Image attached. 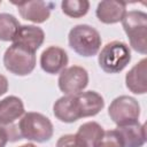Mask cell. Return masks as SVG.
<instances>
[{
	"instance_id": "cell-1",
	"label": "cell",
	"mask_w": 147,
	"mask_h": 147,
	"mask_svg": "<svg viewBox=\"0 0 147 147\" xmlns=\"http://www.w3.org/2000/svg\"><path fill=\"white\" fill-rule=\"evenodd\" d=\"M17 132L21 139L34 142H46L53 137L54 127L49 118L45 115L29 111L21 117L17 125Z\"/></svg>"
},
{
	"instance_id": "cell-2",
	"label": "cell",
	"mask_w": 147,
	"mask_h": 147,
	"mask_svg": "<svg viewBox=\"0 0 147 147\" xmlns=\"http://www.w3.org/2000/svg\"><path fill=\"white\" fill-rule=\"evenodd\" d=\"M101 41L100 33L87 24L75 25L68 34L70 48L84 57L96 55L101 48Z\"/></svg>"
},
{
	"instance_id": "cell-3",
	"label": "cell",
	"mask_w": 147,
	"mask_h": 147,
	"mask_svg": "<svg viewBox=\"0 0 147 147\" xmlns=\"http://www.w3.org/2000/svg\"><path fill=\"white\" fill-rule=\"evenodd\" d=\"M130 46L138 53H147V14L141 10L126 11L121 21Z\"/></svg>"
},
{
	"instance_id": "cell-4",
	"label": "cell",
	"mask_w": 147,
	"mask_h": 147,
	"mask_svg": "<svg viewBox=\"0 0 147 147\" xmlns=\"http://www.w3.org/2000/svg\"><path fill=\"white\" fill-rule=\"evenodd\" d=\"M130 47L119 40H114L106 44L98 56V63L100 68L107 74L121 72L130 63Z\"/></svg>"
},
{
	"instance_id": "cell-5",
	"label": "cell",
	"mask_w": 147,
	"mask_h": 147,
	"mask_svg": "<svg viewBox=\"0 0 147 147\" xmlns=\"http://www.w3.org/2000/svg\"><path fill=\"white\" fill-rule=\"evenodd\" d=\"M3 64L9 72L16 76H26L36 68V53L11 44L3 54Z\"/></svg>"
},
{
	"instance_id": "cell-6",
	"label": "cell",
	"mask_w": 147,
	"mask_h": 147,
	"mask_svg": "<svg viewBox=\"0 0 147 147\" xmlns=\"http://www.w3.org/2000/svg\"><path fill=\"white\" fill-rule=\"evenodd\" d=\"M108 115L117 126H122L139 119L140 106L134 98L121 95L111 101L108 108Z\"/></svg>"
},
{
	"instance_id": "cell-7",
	"label": "cell",
	"mask_w": 147,
	"mask_h": 147,
	"mask_svg": "<svg viewBox=\"0 0 147 147\" xmlns=\"http://www.w3.org/2000/svg\"><path fill=\"white\" fill-rule=\"evenodd\" d=\"M57 85L65 95H76L88 85V72L79 65H71L60 72Z\"/></svg>"
},
{
	"instance_id": "cell-8",
	"label": "cell",
	"mask_w": 147,
	"mask_h": 147,
	"mask_svg": "<svg viewBox=\"0 0 147 147\" xmlns=\"http://www.w3.org/2000/svg\"><path fill=\"white\" fill-rule=\"evenodd\" d=\"M21 17L32 23H44L49 16L53 7L55 6L49 1H28V2H14Z\"/></svg>"
},
{
	"instance_id": "cell-9",
	"label": "cell",
	"mask_w": 147,
	"mask_h": 147,
	"mask_svg": "<svg viewBox=\"0 0 147 147\" xmlns=\"http://www.w3.org/2000/svg\"><path fill=\"white\" fill-rule=\"evenodd\" d=\"M40 67L41 69L49 75L60 74L62 70L67 68L69 62L67 52L57 46L47 47L40 55Z\"/></svg>"
},
{
	"instance_id": "cell-10",
	"label": "cell",
	"mask_w": 147,
	"mask_h": 147,
	"mask_svg": "<svg viewBox=\"0 0 147 147\" xmlns=\"http://www.w3.org/2000/svg\"><path fill=\"white\" fill-rule=\"evenodd\" d=\"M44 40L45 32L41 28L37 25H21L13 39V44L36 53Z\"/></svg>"
},
{
	"instance_id": "cell-11",
	"label": "cell",
	"mask_w": 147,
	"mask_h": 147,
	"mask_svg": "<svg viewBox=\"0 0 147 147\" xmlns=\"http://www.w3.org/2000/svg\"><path fill=\"white\" fill-rule=\"evenodd\" d=\"M126 14V2L116 0H103L98 3L95 15L105 24H115L123 20Z\"/></svg>"
},
{
	"instance_id": "cell-12",
	"label": "cell",
	"mask_w": 147,
	"mask_h": 147,
	"mask_svg": "<svg viewBox=\"0 0 147 147\" xmlns=\"http://www.w3.org/2000/svg\"><path fill=\"white\" fill-rule=\"evenodd\" d=\"M25 114L23 101L16 95H9L0 100V125H13Z\"/></svg>"
},
{
	"instance_id": "cell-13",
	"label": "cell",
	"mask_w": 147,
	"mask_h": 147,
	"mask_svg": "<svg viewBox=\"0 0 147 147\" xmlns=\"http://www.w3.org/2000/svg\"><path fill=\"white\" fill-rule=\"evenodd\" d=\"M80 117H91L98 115L105 107V100L95 91L80 92L75 95Z\"/></svg>"
},
{
	"instance_id": "cell-14",
	"label": "cell",
	"mask_w": 147,
	"mask_h": 147,
	"mask_svg": "<svg viewBox=\"0 0 147 147\" xmlns=\"http://www.w3.org/2000/svg\"><path fill=\"white\" fill-rule=\"evenodd\" d=\"M126 87L134 94L147 92V60L142 59L134 64L125 76Z\"/></svg>"
},
{
	"instance_id": "cell-15",
	"label": "cell",
	"mask_w": 147,
	"mask_h": 147,
	"mask_svg": "<svg viewBox=\"0 0 147 147\" xmlns=\"http://www.w3.org/2000/svg\"><path fill=\"white\" fill-rule=\"evenodd\" d=\"M53 113L54 116L63 123H74L82 118L75 95H63L59 98L53 106Z\"/></svg>"
},
{
	"instance_id": "cell-16",
	"label": "cell",
	"mask_w": 147,
	"mask_h": 147,
	"mask_svg": "<svg viewBox=\"0 0 147 147\" xmlns=\"http://www.w3.org/2000/svg\"><path fill=\"white\" fill-rule=\"evenodd\" d=\"M116 130L122 138L124 147H142L146 142L145 124L139 123V121L117 126Z\"/></svg>"
},
{
	"instance_id": "cell-17",
	"label": "cell",
	"mask_w": 147,
	"mask_h": 147,
	"mask_svg": "<svg viewBox=\"0 0 147 147\" xmlns=\"http://www.w3.org/2000/svg\"><path fill=\"white\" fill-rule=\"evenodd\" d=\"M103 127L96 122H86L77 131V136L83 140L86 147H95L103 134Z\"/></svg>"
},
{
	"instance_id": "cell-18",
	"label": "cell",
	"mask_w": 147,
	"mask_h": 147,
	"mask_svg": "<svg viewBox=\"0 0 147 147\" xmlns=\"http://www.w3.org/2000/svg\"><path fill=\"white\" fill-rule=\"evenodd\" d=\"M21 26L18 20L8 13H0V40L13 41L18 28Z\"/></svg>"
},
{
	"instance_id": "cell-19",
	"label": "cell",
	"mask_w": 147,
	"mask_h": 147,
	"mask_svg": "<svg viewBox=\"0 0 147 147\" xmlns=\"http://www.w3.org/2000/svg\"><path fill=\"white\" fill-rule=\"evenodd\" d=\"M61 8L64 15L72 18H79L87 14L90 2L87 0H64L61 2Z\"/></svg>"
},
{
	"instance_id": "cell-20",
	"label": "cell",
	"mask_w": 147,
	"mask_h": 147,
	"mask_svg": "<svg viewBox=\"0 0 147 147\" xmlns=\"http://www.w3.org/2000/svg\"><path fill=\"white\" fill-rule=\"evenodd\" d=\"M95 147H124V145L117 130H109L103 132Z\"/></svg>"
},
{
	"instance_id": "cell-21",
	"label": "cell",
	"mask_w": 147,
	"mask_h": 147,
	"mask_svg": "<svg viewBox=\"0 0 147 147\" xmlns=\"http://www.w3.org/2000/svg\"><path fill=\"white\" fill-rule=\"evenodd\" d=\"M55 147H86L77 134H64L59 138Z\"/></svg>"
},
{
	"instance_id": "cell-22",
	"label": "cell",
	"mask_w": 147,
	"mask_h": 147,
	"mask_svg": "<svg viewBox=\"0 0 147 147\" xmlns=\"http://www.w3.org/2000/svg\"><path fill=\"white\" fill-rule=\"evenodd\" d=\"M18 139H21L20 136L17 133H15L13 131V129L9 131V129H7L6 126L0 125V147H5L6 144L9 140L15 141V140H18Z\"/></svg>"
},
{
	"instance_id": "cell-23",
	"label": "cell",
	"mask_w": 147,
	"mask_h": 147,
	"mask_svg": "<svg viewBox=\"0 0 147 147\" xmlns=\"http://www.w3.org/2000/svg\"><path fill=\"white\" fill-rule=\"evenodd\" d=\"M8 91V79L0 74V96Z\"/></svg>"
},
{
	"instance_id": "cell-24",
	"label": "cell",
	"mask_w": 147,
	"mask_h": 147,
	"mask_svg": "<svg viewBox=\"0 0 147 147\" xmlns=\"http://www.w3.org/2000/svg\"><path fill=\"white\" fill-rule=\"evenodd\" d=\"M20 147H37V146L33 145V144H24V145H22V146H20Z\"/></svg>"
},
{
	"instance_id": "cell-25",
	"label": "cell",
	"mask_w": 147,
	"mask_h": 147,
	"mask_svg": "<svg viewBox=\"0 0 147 147\" xmlns=\"http://www.w3.org/2000/svg\"><path fill=\"white\" fill-rule=\"evenodd\" d=\"M0 5H1V1H0Z\"/></svg>"
}]
</instances>
